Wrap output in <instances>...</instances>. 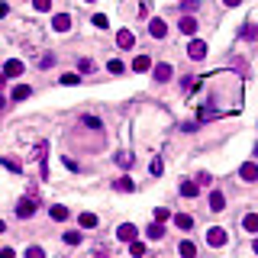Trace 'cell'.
Wrapping results in <instances>:
<instances>
[{"label":"cell","mask_w":258,"mask_h":258,"mask_svg":"<svg viewBox=\"0 0 258 258\" xmlns=\"http://www.w3.org/2000/svg\"><path fill=\"white\" fill-rule=\"evenodd\" d=\"M207 245H210V249H219V245H226V229H219V226L207 229Z\"/></svg>","instance_id":"6da1fadb"},{"label":"cell","mask_w":258,"mask_h":258,"mask_svg":"<svg viewBox=\"0 0 258 258\" xmlns=\"http://www.w3.org/2000/svg\"><path fill=\"white\" fill-rule=\"evenodd\" d=\"M13 210H16V216H23V219H29L32 213H36V200H32V197H23V200H20V204H16Z\"/></svg>","instance_id":"7a4b0ae2"},{"label":"cell","mask_w":258,"mask_h":258,"mask_svg":"<svg viewBox=\"0 0 258 258\" xmlns=\"http://www.w3.org/2000/svg\"><path fill=\"white\" fill-rule=\"evenodd\" d=\"M178 29L184 32V36H194V32H197V20H194V13H184V16H181Z\"/></svg>","instance_id":"3957f363"},{"label":"cell","mask_w":258,"mask_h":258,"mask_svg":"<svg viewBox=\"0 0 258 258\" xmlns=\"http://www.w3.org/2000/svg\"><path fill=\"white\" fill-rule=\"evenodd\" d=\"M52 29L55 32H68L71 29V16L68 13H55L52 16Z\"/></svg>","instance_id":"277c9868"},{"label":"cell","mask_w":258,"mask_h":258,"mask_svg":"<svg viewBox=\"0 0 258 258\" xmlns=\"http://www.w3.org/2000/svg\"><path fill=\"white\" fill-rule=\"evenodd\" d=\"M188 55L194 58V62H200V58H207V42H200V39H194L188 46Z\"/></svg>","instance_id":"5b68a950"},{"label":"cell","mask_w":258,"mask_h":258,"mask_svg":"<svg viewBox=\"0 0 258 258\" xmlns=\"http://www.w3.org/2000/svg\"><path fill=\"white\" fill-rule=\"evenodd\" d=\"M136 233H139V229H136L133 223H123V226L117 229V239H119V242H133V239H136Z\"/></svg>","instance_id":"8992f818"},{"label":"cell","mask_w":258,"mask_h":258,"mask_svg":"<svg viewBox=\"0 0 258 258\" xmlns=\"http://www.w3.org/2000/svg\"><path fill=\"white\" fill-rule=\"evenodd\" d=\"M149 32H152V36H155V39H164V36H168V23H164V20H158V16H155V20H152V23H149Z\"/></svg>","instance_id":"52a82bcc"},{"label":"cell","mask_w":258,"mask_h":258,"mask_svg":"<svg viewBox=\"0 0 258 258\" xmlns=\"http://www.w3.org/2000/svg\"><path fill=\"white\" fill-rule=\"evenodd\" d=\"M3 74H7V78H20V74H23V62H20V58H10V62L3 65Z\"/></svg>","instance_id":"ba28073f"},{"label":"cell","mask_w":258,"mask_h":258,"mask_svg":"<svg viewBox=\"0 0 258 258\" xmlns=\"http://www.w3.org/2000/svg\"><path fill=\"white\" fill-rule=\"evenodd\" d=\"M239 178H242V181H258V164L255 162H245L242 168H239Z\"/></svg>","instance_id":"9c48e42d"},{"label":"cell","mask_w":258,"mask_h":258,"mask_svg":"<svg viewBox=\"0 0 258 258\" xmlns=\"http://www.w3.org/2000/svg\"><path fill=\"white\" fill-rule=\"evenodd\" d=\"M117 46H119V48H133V46H136V36H133L129 29H119V32H117Z\"/></svg>","instance_id":"30bf717a"},{"label":"cell","mask_w":258,"mask_h":258,"mask_svg":"<svg viewBox=\"0 0 258 258\" xmlns=\"http://www.w3.org/2000/svg\"><path fill=\"white\" fill-rule=\"evenodd\" d=\"M149 68H152V58H149V55H136V62H133V71H136V74H145Z\"/></svg>","instance_id":"8fae6325"},{"label":"cell","mask_w":258,"mask_h":258,"mask_svg":"<svg viewBox=\"0 0 258 258\" xmlns=\"http://www.w3.org/2000/svg\"><path fill=\"white\" fill-rule=\"evenodd\" d=\"M97 223H100L97 213H81V216H78V226L81 229H97Z\"/></svg>","instance_id":"7c38bea8"},{"label":"cell","mask_w":258,"mask_h":258,"mask_svg":"<svg viewBox=\"0 0 258 258\" xmlns=\"http://www.w3.org/2000/svg\"><path fill=\"white\" fill-rule=\"evenodd\" d=\"M113 188L123 190V194H129V190H136V184H133V178H129V174H123L119 181H113Z\"/></svg>","instance_id":"4fadbf2b"},{"label":"cell","mask_w":258,"mask_h":258,"mask_svg":"<svg viewBox=\"0 0 258 258\" xmlns=\"http://www.w3.org/2000/svg\"><path fill=\"white\" fill-rule=\"evenodd\" d=\"M200 194V184H197V181H184V184H181V197H197Z\"/></svg>","instance_id":"5bb4252c"},{"label":"cell","mask_w":258,"mask_h":258,"mask_svg":"<svg viewBox=\"0 0 258 258\" xmlns=\"http://www.w3.org/2000/svg\"><path fill=\"white\" fill-rule=\"evenodd\" d=\"M155 81H171V65L168 62L155 65Z\"/></svg>","instance_id":"9a60e30c"},{"label":"cell","mask_w":258,"mask_h":258,"mask_svg":"<svg viewBox=\"0 0 258 258\" xmlns=\"http://www.w3.org/2000/svg\"><path fill=\"white\" fill-rule=\"evenodd\" d=\"M223 207H226V197L219 194V190H213V194H210V210H213V213H219Z\"/></svg>","instance_id":"2e32d148"},{"label":"cell","mask_w":258,"mask_h":258,"mask_svg":"<svg viewBox=\"0 0 258 258\" xmlns=\"http://www.w3.org/2000/svg\"><path fill=\"white\" fill-rule=\"evenodd\" d=\"M242 226H245V233H258V213H245Z\"/></svg>","instance_id":"e0dca14e"},{"label":"cell","mask_w":258,"mask_h":258,"mask_svg":"<svg viewBox=\"0 0 258 258\" xmlns=\"http://www.w3.org/2000/svg\"><path fill=\"white\" fill-rule=\"evenodd\" d=\"M48 213H52V219H55V223H65V219H68V207H62V204H55Z\"/></svg>","instance_id":"ac0fdd59"},{"label":"cell","mask_w":258,"mask_h":258,"mask_svg":"<svg viewBox=\"0 0 258 258\" xmlns=\"http://www.w3.org/2000/svg\"><path fill=\"white\" fill-rule=\"evenodd\" d=\"M178 252H181V258H197V245L194 242H181Z\"/></svg>","instance_id":"d6986e66"},{"label":"cell","mask_w":258,"mask_h":258,"mask_svg":"<svg viewBox=\"0 0 258 258\" xmlns=\"http://www.w3.org/2000/svg\"><path fill=\"white\" fill-rule=\"evenodd\" d=\"M171 219H174V226H178V229H190V226H194V219H190L188 213H178V216H171Z\"/></svg>","instance_id":"ffe728a7"},{"label":"cell","mask_w":258,"mask_h":258,"mask_svg":"<svg viewBox=\"0 0 258 258\" xmlns=\"http://www.w3.org/2000/svg\"><path fill=\"white\" fill-rule=\"evenodd\" d=\"M219 117V110H213V107H200L197 110V119H216Z\"/></svg>","instance_id":"44dd1931"},{"label":"cell","mask_w":258,"mask_h":258,"mask_svg":"<svg viewBox=\"0 0 258 258\" xmlns=\"http://www.w3.org/2000/svg\"><path fill=\"white\" fill-rule=\"evenodd\" d=\"M145 233H149V239H162V235H164V226H162V223L155 219V223H152V226L145 229Z\"/></svg>","instance_id":"7402d4cb"},{"label":"cell","mask_w":258,"mask_h":258,"mask_svg":"<svg viewBox=\"0 0 258 258\" xmlns=\"http://www.w3.org/2000/svg\"><path fill=\"white\" fill-rule=\"evenodd\" d=\"M29 94H32V91H29L26 84H16V87H13V100H26Z\"/></svg>","instance_id":"603a6c76"},{"label":"cell","mask_w":258,"mask_h":258,"mask_svg":"<svg viewBox=\"0 0 258 258\" xmlns=\"http://www.w3.org/2000/svg\"><path fill=\"white\" fill-rule=\"evenodd\" d=\"M113 158H117V164H119V168H129V164H133V155H129V152H117Z\"/></svg>","instance_id":"cb8c5ba5"},{"label":"cell","mask_w":258,"mask_h":258,"mask_svg":"<svg viewBox=\"0 0 258 258\" xmlns=\"http://www.w3.org/2000/svg\"><path fill=\"white\" fill-rule=\"evenodd\" d=\"M129 252H133V258H142L145 255V242H136L133 239V242H129Z\"/></svg>","instance_id":"d4e9b609"},{"label":"cell","mask_w":258,"mask_h":258,"mask_svg":"<svg viewBox=\"0 0 258 258\" xmlns=\"http://www.w3.org/2000/svg\"><path fill=\"white\" fill-rule=\"evenodd\" d=\"M107 71H110V74H123V71H126V65L119 62V58H113V62L107 65Z\"/></svg>","instance_id":"484cf974"},{"label":"cell","mask_w":258,"mask_h":258,"mask_svg":"<svg viewBox=\"0 0 258 258\" xmlns=\"http://www.w3.org/2000/svg\"><path fill=\"white\" fill-rule=\"evenodd\" d=\"M155 219L158 223H168V219H171V210H168V207H155Z\"/></svg>","instance_id":"4316f807"},{"label":"cell","mask_w":258,"mask_h":258,"mask_svg":"<svg viewBox=\"0 0 258 258\" xmlns=\"http://www.w3.org/2000/svg\"><path fill=\"white\" fill-rule=\"evenodd\" d=\"M0 164H3V168H7V171H23V168H20V162H13V158H0Z\"/></svg>","instance_id":"83f0119b"},{"label":"cell","mask_w":258,"mask_h":258,"mask_svg":"<svg viewBox=\"0 0 258 258\" xmlns=\"http://www.w3.org/2000/svg\"><path fill=\"white\" fill-rule=\"evenodd\" d=\"M58 81H62L65 87H74V84H81V78H78V74H62Z\"/></svg>","instance_id":"f1b7e54d"},{"label":"cell","mask_w":258,"mask_h":258,"mask_svg":"<svg viewBox=\"0 0 258 258\" xmlns=\"http://www.w3.org/2000/svg\"><path fill=\"white\" fill-rule=\"evenodd\" d=\"M32 7L39 10V13H48L52 10V0H32Z\"/></svg>","instance_id":"f546056e"},{"label":"cell","mask_w":258,"mask_h":258,"mask_svg":"<svg viewBox=\"0 0 258 258\" xmlns=\"http://www.w3.org/2000/svg\"><path fill=\"white\" fill-rule=\"evenodd\" d=\"M78 68H81V74H91V71H94V62H91V58H81Z\"/></svg>","instance_id":"4dcf8cb0"},{"label":"cell","mask_w":258,"mask_h":258,"mask_svg":"<svg viewBox=\"0 0 258 258\" xmlns=\"http://www.w3.org/2000/svg\"><path fill=\"white\" fill-rule=\"evenodd\" d=\"M255 36H258V26H249V23H245L242 26V39H255Z\"/></svg>","instance_id":"1f68e13d"},{"label":"cell","mask_w":258,"mask_h":258,"mask_svg":"<svg viewBox=\"0 0 258 258\" xmlns=\"http://www.w3.org/2000/svg\"><path fill=\"white\" fill-rule=\"evenodd\" d=\"M26 258H46V252H42L39 245H29V249H26Z\"/></svg>","instance_id":"d6a6232c"},{"label":"cell","mask_w":258,"mask_h":258,"mask_svg":"<svg viewBox=\"0 0 258 258\" xmlns=\"http://www.w3.org/2000/svg\"><path fill=\"white\" fill-rule=\"evenodd\" d=\"M65 242H68V245H78L81 242V233H65Z\"/></svg>","instance_id":"836d02e7"},{"label":"cell","mask_w":258,"mask_h":258,"mask_svg":"<svg viewBox=\"0 0 258 258\" xmlns=\"http://www.w3.org/2000/svg\"><path fill=\"white\" fill-rule=\"evenodd\" d=\"M84 126H91V129H100V119H97V117H84Z\"/></svg>","instance_id":"e575fe53"},{"label":"cell","mask_w":258,"mask_h":258,"mask_svg":"<svg viewBox=\"0 0 258 258\" xmlns=\"http://www.w3.org/2000/svg\"><path fill=\"white\" fill-rule=\"evenodd\" d=\"M197 7H200V0H184V13H194Z\"/></svg>","instance_id":"d590c367"},{"label":"cell","mask_w":258,"mask_h":258,"mask_svg":"<svg viewBox=\"0 0 258 258\" xmlns=\"http://www.w3.org/2000/svg\"><path fill=\"white\" fill-rule=\"evenodd\" d=\"M94 26H97V29H107V16L97 13V16H94Z\"/></svg>","instance_id":"8d00e7d4"},{"label":"cell","mask_w":258,"mask_h":258,"mask_svg":"<svg viewBox=\"0 0 258 258\" xmlns=\"http://www.w3.org/2000/svg\"><path fill=\"white\" fill-rule=\"evenodd\" d=\"M52 62H55L52 55H42V58H39V68H48V65H52Z\"/></svg>","instance_id":"74e56055"},{"label":"cell","mask_w":258,"mask_h":258,"mask_svg":"<svg viewBox=\"0 0 258 258\" xmlns=\"http://www.w3.org/2000/svg\"><path fill=\"white\" fill-rule=\"evenodd\" d=\"M152 174H155V178L162 174V158H155V162H152Z\"/></svg>","instance_id":"f35d334b"},{"label":"cell","mask_w":258,"mask_h":258,"mask_svg":"<svg viewBox=\"0 0 258 258\" xmlns=\"http://www.w3.org/2000/svg\"><path fill=\"white\" fill-rule=\"evenodd\" d=\"M0 258H16V252L13 249H0Z\"/></svg>","instance_id":"ab89813d"},{"label":"cell","mask_w":258,"mask_h":258,"mask_svg":"<svg viewBox=\"0 0 258 258\" xmlns=\"http://www.w3.org/2000/svg\"><path fill=\"white\" fill-rule=\"evenodd\" d=\"M7 13H10V3H0V20H3Z\"/></svg>","instance_id":"60d3db41"},{"label":"cell","mask_w":258,"mask_h":258,"mask_svg":"<svg viewBox=\"0 0 258 258\" xmlns=\"http://www.w3.org/2000/svg\"><path fill=\"white\" fill-rule=\"evenodd\" d=\"M223 3H226V7H239V3H242V0H223Z\"/></svg>","instance_id":"b9f144b4"},{"label":"cell","mask_w":258,"mask_h":258,"mask_svg":"<svg viewBox=\"0 0 258 258\" xmlns=\"http://www.w3.org/2000/svg\"><path fill=\"white\" fill-rule=\"evenodd\" d=\"M94 258H110V255H107V252H97V255H94Z\"/></svg>","instance_id":"7bdbcfd3"},{"label":"cell","mask_w":258,"mask_h":258,"mask_svg":"<svg viewBox=\"0 0 258 258\" xmlns=\"http://www.w3.org/2000/svg\"><path fill=\"white\" fill-rule=\"evenodd\" d=\"M252 249H255V255H258V239H255V242H252Z\"/></svg>","instance_id":"ee69618b"},{"label":"cell","mask_w":258,"mask_h":258,"mask_svg":"<svg viewBox=\"0 0 258 258\" xmlns=\"http://www.w3.org/2000/svg\"><path fill=\"white\" fill-rule=\"evenodd\" d=\"M3 229H7V223H3V219H0V233H3Z\"/></svg>","instance_id":"f6af8a7d"},{"label":"cell","mask_w":258,"mask_h":258,"mask_svg":"<svg viewBox=\"0 0 258 258\" xmlns=\"http://www.w3.org/2000/svg\"><path fill=\"white\" fill-rule=\"evenodd\" d=\"M3 81H7V74H0V84H3Z\"/></svg>","instance_id":"bcb514c9"},{"label":"cell","mask_w":258,"mask_h":258,"mask_svg":"<svg viewBox=\"0 0 258 258\" xmlns=\"http://www.w3.org/2000/svg\"><path fill=\"white\" fill-rule=\"evenodd\" d=\"M0 110H3V97H0Z\"/></svg>","instance_id":"7dc6e473"},{"label":"cell","mask_w":258,"mask_h":258,"mask_svg":"<svg viewBox=\"0 0 258 258\" xmlns=\"http://www.w3.org/2000/svg\"><path fill=\"white\" fill-rule=\"evenodd\" d=\"M255 158H258V145H255Z\"/></svg>","instance_id":"c3c4849f"},{"label":"cell","mask_w":258,"mask_h":258,"mask_svg":"<svg viewBox=\"0 0 258 258\" xmlns=\"http://www.w3.org/2000/svg\"><path fill=\"white\" fill-rule=\"evenodd\" d=\"M87 3H94V0H87Z\"/></svg>","instance_id":"681fc988"}]
</instances>
